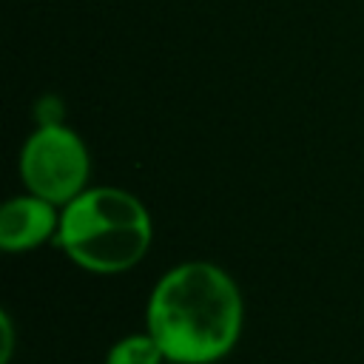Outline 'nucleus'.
<instances>
[{
  "instance_id": "obj_4",
  "label": "nucleus",
  "mask_w": 364,
  "mask_h": 364,
  "mask_svg": "<svg viewBox=\"0 0 364 364\" xmlns=\"http://www.w3.org/2000/svg\"><path fill=\"white\" fill-rule=\"evenodd\" d=\"M57 230H60L57 205L37 193L14 196L0 210V247L6 253H26L46 242H54Z\"/></svg>"
},
{
  "instance_id": "obj_6",
  "label": "nucleus",
  "mask_w": 364,
  "mask_h": 364,
  "mask_svg": "<svg viewBox=\"0 0 364 364\" xmlns=\"http://www.w3.org/2000/svg\"><path fill=\"white\" fill-rule=\"evenodd\" d=\"M14 355V324L11 316L3 310L0 313V364H9Z\"/></svg>"
},
{
  "instance_id": "obj_1",
  "label": "nucleus",
  "mask_w": 364,
  "mask_h": 364,
  "mask_svg": "<svg viewBox=\"0 0 364 364\" xmlns=\"http://www.w3.org/2000/svg\"><path fill=\"white\" fill-rule=\"evenodd\" d=\"M245 327V299L233 276L202 259L168 267L151 287L145 330L168 361L219 364L228 358Z\"/></svg>"
},
{
  "instance_id": "obj_3",
  "label": "nucleus",
  "mask_w": 364,
  "mask_h": 364,
  "mask_svg": "<svg viewBox=\"0 0 364 364\" xmlns=\"http://www.w3.org/2000/svg\"><path fill=\"white\" fill-rule=\"evenodd\" d=\"M20 176L28 193L63 208L88 188V148L68 125L46 122L26 139L20 151Z\"/></svg>"
},
{
  "instance_id": "obj_7",
  "label": "nucleus",
  "mask_w": 364,
  "mask_h": 364,
  "mask_svg": "<svg viewBox=\"0 0 364 364\" xmlns=\"http://www.w3.org/2000/svg\"><path fill=\"white\" fill-rule=\"evenodd\" d=\"M165 364H176V361H165Z\"/></svg>"
},
{
  "instance_id": "obj_2",
  "label": "nucleus",
  "mask_w": 364,
  "mask_h": 364,
  "mask_svg": "<svg viewBox=\"0 0 364 364\" xmlns=\"http://www.w3.org/2000/svg\"><path fill=\"white\" fill-rule=\"evenodd\" d=\"M154 239L145 205L122 188H85L60 208L57 247L82 270L114 276L136 267Z\"/></svg>"
},
{
  "instance_id": "obj_5",
  "label": "nucleus",
  "mask_w": 364,
  "mask_h": 364,
  "mask_svg": "<svg viewBox=\"0 0 364 364\" xmlns=\"http://www.w3.org/2000/svg\"><path fill=\"white\" fill-rule=\"evenodd\" d=\"M165 353L148 330L119 336L108 350L102 364H165Z\"/></svg>"
}]
</instances>
